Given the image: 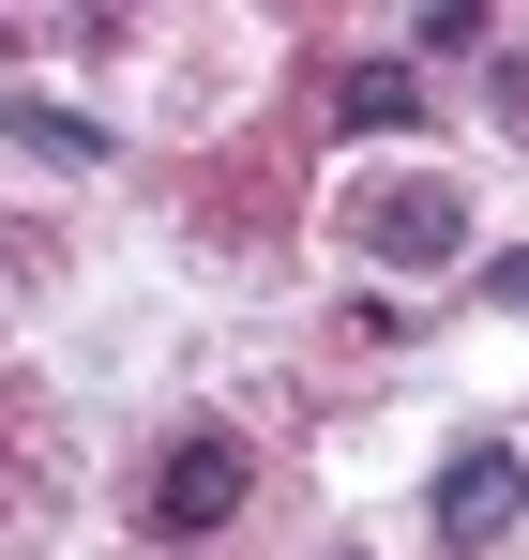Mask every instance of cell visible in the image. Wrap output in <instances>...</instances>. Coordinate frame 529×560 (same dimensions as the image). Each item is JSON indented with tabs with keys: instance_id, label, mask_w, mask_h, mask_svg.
<instances>
[{
	"instance_id": "8992f818",
	"label": "cell",
	"mask_w": 529,
	"mask_h": 560,
	"mask_svg": "<svg viewBox=\"0 0 529 560\" xmlns=\"http://www.w3.org/2000/svg\"><path fill=\"white\" fill-rule=\"evenodd\" d=\"M484 303H499V318H529V243H515V258H484Z\"/></svg>"
},
{
	"instance_id": "277c9868",
	"label": "cell",
	"mask_w": 529,
	"mask_h": 560,
	"mask_svg": "<svg viewBox=\"0 0 529 560\" xmlns=\"http://www.w3.org/2000/svg\"><path fill=\"white\" fill-rule=\"evenodd\" d=\"M333 121H349V137H409V121H424V77H409V61H349V77H333Z\"/></svg>"
},
{
	"instance_id": "3957f363",
	"label": "cell",
	"mask_w": 529,
	"mask_h": 560,
	"mask_svg": "<svg viewBox=\"0 0 529 560\" xmlns=\"http://www.w3.org/2000/svg\"><path fill=\"white\" fill-rule=\"evenodd\" d=\"M515 515H529V469L499 455V440H469V455L439 469V546H499Z\"/></svg>"
},
{
	"instance_id": "5b68a950",
	"label": "cell",
	"mask_w": 529,
	"mask_h": 560,
	"mask_svg": "<svg viewBox=\"0 0 529 560\" xmlns=\"http://www.w3.org/2000/svg\"><path fill=\"white\" fill-rule=\"evenodd\" d=\"M0 137L46 152V167H106V121H77V106H0Z\"/></svg>"
},
{
	"instance_id": "7a4b0ae2",
	"label": "cell",
	"mask_w": 529,
	"mask_h": 560,
	"mask_svg": "<svg viewBox=\"0 0 529 560\" xmlns=\"http://www.w3.org/2000/svg\"><path fill=\"white\" fill-rule=\"evenodd\" d=\"M243 485H258L243 440H212V424H197V440H167V469H152V530H167V546L227 530V515H243Z\"/></svg>"
},
{
	"instance_id": "6da1fadb",
	"label": "cell",
	"mask_w": 529,
	"mask_h": 560,
	"mask_svg": "<svg viewBox=\"0 0 529 560\" xmlns=\"http://www.w3.org/2000/svg\"><path fill=\"white\" fill-rule=\"evenodd\" d=\"M363 258H393V273H439V258H469V197L454 183H363L349 197Z\"/></svg>"
},
{
	"instance_id": "52a82bcc",
	"label": "cell",
	"mask_w": 529,
	"mask_h": 560,
	"mask_svg": "<svg viewBox=\"0 0 529 560\" xmlns=\"http://www.w3.org/2000/svg\"><path fill=\"white\" fill-rule=\"evenodd\" d=\"M0 46H15V15H0Z\"/></svg>"
}]
</instances>
